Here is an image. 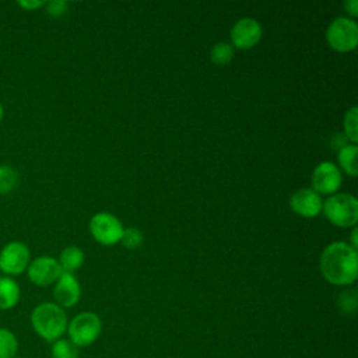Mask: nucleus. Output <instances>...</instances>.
<instances>
[{"label": "nucleus", "instance_id": "nucleus-1", "mask_svg": "<svg viewBox=\"0 0 358 358\" xmlns=\"http://www.w3.org/2000/svg\"><path fill=\"white\" fill-rule=\"evenodd\" d=\"M323 278L333 285H351L358 275V253L347 242L329 243L319 260Z\"/></svg>", "mask_w": 358, "mask_h": 358}, {"label": "nucleus", "instance_id": "nucleus-2", "mask_svg": "<svg viewBox=\"0 0 358 358\" xmlns=\"http://www.w3.org/2000/svg\"><path fill=\"white\" fill-rule=\"evenodd\" d=\"M34 331L48 343H55L67 331V315L55 302H42L31 312Z\"/></svg>", "mask_w": 358, "mask_h": 358}, {"label": "nucleus", "instance_id": "nucleus-3", "mask_svg": "<svg viewBox=\"0 0 358 358\" xmlns=\"http://www.w3.org/2000/svg\"><path fill=\"white\" fill-rule=\"evenodd\" d=\"M322 211L336 227L352 228L358 221V200L350 193H334L323 201Z\"/></svg>", "mask_w": 358, "mask_h": 358}, {"label": "nucleus", "instance_id": "nucleus-4", "mask_svg": "<svg viewBox=\"0 0 358 358\" xmlns=\"http://www.w3.org/2000/svg\"><path fill=\"white\" fill-rule=\"evenodd\" d=\"M102 331V322L94 312H81L67 324L69 340L77 347H87L96 341Z\"/></svg>", "mask_w": 358, "mask_h": 358}, {"label": "nucleus", "instance_id": "nucleus-5", "mask_svg": "<svg viewBox=\"0 0 358 358\" xmlns=\"http://www.w3.org/2000/svg\"><path fill=\"white\" fill-rule=\"evenodd\" d=\"M329 46L340 53L351 52L358 45V25L352 18L337 17L326 29Z\"/></svg>", "mask_w": 358, "mask_h": 358}, {"label": "nucleus", "instance_id": "nucleus-6", "mask_svg": "<svg viewBox=\"0 0 358 358\" xmlns=\"http://www.w3.org/2000/svg\"><path fill=\"white\" fill-rule=\"evenodd\" d=\"M29 262V248L21 241H11L0 250V271L7 277H15L27 271Z\"/></svg>", "mask_w": 358, "mask_h": 358}, {"label": "nucleus", "instance_id": "nucleus-7", "mask_svg": "<svg viewBox=\"0 0 358 358\" xmlns=\"http://www.w3.org/2000/svg\"><path fill=\"white\" fill-rule=\"evenodd\" d=\"M92 238L101 245H115L120 242L123 234V225L120 220L109 213H96L91 217L88 224Z\"/></svg>", "mask_w": 358, "mask_h": 358}, {"label": "nucleus", "instance_id": "nucleus-8", "mask_svg": "<svg viewBox=\"0 0 358 358\" xmlns=\"http://www.w3.org/2000/svg\"><path fill=\"white\" fill-rule=\"evenodd\" d=\"M341 171L334 162L322 161L312 172V189L319 194L331 196L341 187Z\"/></svg>", "mask_w": 358, "mask_h": 358}, {"label": "nucleus", "instance_id": "nucleus-9", "mask_svg": "<svg viewBox=\"0 0 358 358\" xmlns=\"http://www.w3.org/2000/svg\"><path fill=\"white\" fill-rule=\"evenodd\" d=\"M63 270L57 259L52 256H39L29 262L27 267L28 280L38 287H48L55 284L62 275Z\"/></svg>", "mask_w": 358, "mask_h": 358}, {"label": "nucleus", "instance_id": "nucleus-10", "mask_svg": "<svg viewBox=\"0 0 358 358\" xmlns=\"http://www.w3.org/2000/svg\"><path fill=\"white\" fill-rule=\"evenodd\" d=\"M262 35H263V29L260 22L250 17H243L238 20L232 25L229 32L232 48L242 49V50L250 49L255 45H257L262 39Z\"/></svg>", "mask_w": 358, "mask_h": 358}, {"label": "nucleus", "instance_id": "nucleus-11", "mask_svg": "<svg viewBox=\"0 0 358 358\" xmlns=\"http://www.w3.org/2000/svg\"><path fill=\"white\" fill-rule=\"evenodd\" d=\"M291 210L303 218H313L322 213L323 200L319 193L312 187H303L295 190L289 197Z\"/></svg>", "mask_w": 358, "mask_h": 358}, {"label": "nucleus", "instance_id": "nucleus-12", "mask_svg": "<svg viewBox=\"0 0 358 358\" xmlns=\"http://www.w3.org/2000/svg\"><path fill=\"white\" fill-rule=\"evenodd\" d=\"M55 303L60 308H73L81 298V287L71 273H62L53 288Z\"/></svg>", "mask_w": 358, "mask_h": 358}, {"label": "nucleus", "instance_id": "nucleus-13", "mask_svg": "<svg viewBox=\"0 0 358 358\" xmlns=\"http://www.w3.org/2000/svg\"><path fill=\"white\" fill-rule=\"evenodd\" d=\"M21 289L13 277L0 275V310H10L18 302Z\"/></svg>", "mask_w": 358, "mask_h": 358}, {"label": "nucleus", "instance_id": "nucleus-14", "mask_svg": "<svg viewBox=\"0 0 358 358\" xmlns=\"http://www.w3.org/2000/svg\"><path fill=\"white\" fill-rule=\"evenodd\" d=\"M357 155H358V147L357 144H351V143L341 145L337 152V161L340 168L343 169L344 173H347L351 178H355L358 175Z\"/></svg>", "mask_w": 358, "mask_h": 358}, {"label": "nucleus", "instance_id": "nucleus-15", "mask_svg": "<svg viewBox=\"0 0 358 358\" xmlns=\"http://www.w3.org/2000/svg\"><path fill=\"white\" fill-rule=\"evenodd\" d=\"M84 252L78 246H67L60 252V256L57 259L63 273H71L74 274L76 270H78L84 263Z\"/></svg>", "mask_w": 358, "mask_h": 358}, {"label": "nucleus", "instance_id": "nucleus-16", "mask_svg": "<svg viewBox=\"0 0 358 358\" xmlns=\"http://www.w3.org/2000/svg\"><path fill=\"white\" fill-rule=\"evenodd\" d=\"M343 131L344 136L351 144H357L358 141V108H350L343 117Z\"/></svg>", "mask_w": 358, "mask_h": 358}, {"label": "nucleus", "instance_id": "nucleus-17", "mask_svg": "<svg viewBox=\"0 0 358 358\" xmlns=\"http://www.w3.org/2000/svg\"><path fill=\"white\" fill-rule=\"evenodd\" d=\"M18 351L15 334L6 327H0V358H13Z\"/></svg>", "mask_w": 358, "mask_h": 358}, {"label": "nucleus", "instance_id": "nucleus-18", "mask_svg": "<svg viewBox=\"0 0 358 358\" xmlns=\"http://www.w3.org/2000/svg\"><path fill=\"white\" fill-rule=\"evenodd\" d=\"M234 59V48L231 43L218 42L210 52V60L217 66H225Z\"/></svg>", "mask_w": 358, "mask_h": 358}, {"label": "nucleus", "instance_id": "nucleus-19", "mask_svg": "<svg viewBox=\"0 0 358 358\" xmlns=\"http://www.w3.org/2000/svg\"><path fill=\"white\" fill-rule=\"evenodd\" d=\"M52 358H78V347L69 338H59L52 343Z\"/></svg>", "mask_w": 358, "mask_h": 358}, {"label": "nucleus", "instance_id": "nucleus-20", "mask_svg": "<svg viewBox=\"0 0 358 358\" xmlns=\"http://www.w3.org/2000/svg\"><path fill=\"white\" fill-rule=\"evenodd\" d=\"M18 185V173L8 165H0V194H7Z\"/></svg>", "mask_w": 358, "mask_h": 358}, {"label": "nucleus", "instance_id": "nucleus-21", "mask_svg": "<svg viewBox=\"0 0 358 358\" xmlns=\"http://www.w3.org/2000/svg\"><path fill=\"white\" fill-rule=\"evenodd\" d=\"M143 241H144V236H143V232L140 229H137V228H126V229H123L120 242L123 243L124 248H127V249H137V248H140Z\"/></svg>", "mask_w": 358, "mask_h": 358}, {"label": "nucleus", "instance_id": "nucleus-22", "mask_svg": "<svg viewBox=\"0 0 358 358\" xmlns=\"http://www.w3.org/2000/svg\"><path fill=\"white\" fill-rule=\"evenodd\" d=\"M340 306L343 310H347V312H354L355 308H357V295L355 292L351 289V291H345L341 294L340 296V301H338Z\"/></svg>", "mask_w": 358, "mask_h": 358}, {"label": "nucleus", "instance_id": "nucleus-23", "mask_svg": "<svg viewBox=\"0 0 358 358\" xmlns=\"http://www.w3.org/2000/svg\"><path fill=\"white\" fill-rule=\"evenodd\" d=\"M45 7H46V13L52 17H62L67 11V3L62 0L46 1Z\"/></svg>", "mask_w": 358, "mask_h": 358}, {"label": "nucleus", "instance_id": "nucleus-24", "mask_svg": "<svg viewBox=\"0 0 358 358\" xmlns=\"http://www.w3.org/2000/svg\"><path fill=\"white\" fill-rule=\"evenodd\" d=\"M20 7H22L27 11H34L38 10L41 7H43L46 4V1H39V0H20L17 3Z\"/></svg>", "mask_w": 358, "mask_h": 358}, {"label": "nucleus", "instance_id": "nucleus-25", "mask_svg": "<svg viewBox=\"0 0 358 358\" xmlns=\"http://www.w3.org/2000/svg\"><path fill=\"white\" fill-rule=\"evenodd\" d=\"M344 8L352 15V17H357L358 15V1L357 0H347L344 1Z\"/></svg>", "mask_w": 358, "mask_h": 358}, {"label": "nucleus", "instance_id": "nucleus-26", "mask_svg": "<svg viewBox=\"0 0 358 358\" xmlns=\"http://www.w3.org/2000/svg\"><path fill=\"white\" fill-rule=\"evenodd\" d=\"M357 234H358V229L357 227H352V232H351V243H348L351 248L357 249L358 246V241H357Z\"/></svg>", "mask_w": 358, "mask_h": 358}, {"label": "nucleus", "instance_id": "nucleus-27", "mask_svg": "<svg viewBox=\"0 0 358 358\" xmlns=\"http://www.w3.org/2000/svg\"><path fill=\"white\" fill-rule=\"evenodd\" d=\"M3 119H4V108H3V105L0 103V123L3 122Z\"/></svg>", "mask_w": 358, "mask_h": 358}, {"label": "nucleus", "instance_id": "nucleus-28", "mask_svg": "<svg viewBox=\"0 0 358 358\" xmlns=\"http://www.w3.org/2000/svg\"><path fill=\"white\" fill-rule=\"evenodd\" d=\"M13 358H22V357H18V355H14Z\"/></svg>", "mask_w": 358, "mask_h": 358}]
</instances>
